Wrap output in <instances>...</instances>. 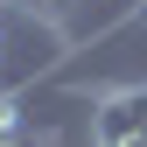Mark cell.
<instances>
[{"label": "cell", "instance_id": "cell-4", "mask_svg": "<svg viewBox=\"0 0 147 147\" xmlns=\"http://www.w3.org/2000/svg\"><path fill=\"white\" fill-rule=\"evenodd\" d=\"M42 147H63V140H56V133H42Z\"/></svg>", "mask_w": 147, "mask_h": 147}, {"label": "cell", "instance_id": "cell-3", "mask_svg": "<svg viewBox=\"0 0 147 147\" xmlns=\"http://www.w3.org/2000/svg\"><path fill=\"white\" fill-rule=\"evenodd\" d=\"M21 84H0V140H21Z\"/></svg>", "mask_w": 147, "mask_h": 147}, {"label": "cell", "instance_id": "cell-2", "mask_svg": "<svg viewBox=\"0 0 147 147\" xmlns=\"http://www.w3.org/2000/svg\"><path fill=\"white\" fill-rule=\"evenodd\" d=\"M98 147H147V84H119V91H98Z\"/></svg>", "mask_w": 147, "mask_h": 147}, {"label": "cell", "instance_id": "cell-6", "mask_svg": "<svg viewBox=\"0 0 147 147\" xmlns=\"http://www.w3.org/2000/svg\"><path fill=\"white\" fill-rule=\"evenodd\" d=\"M0 7H14V0H0Z\"/></svg>", "mask_w": 147, "mask_h": 147}, {"label": "cell", "instance_id": "cell-5", "mask_svg": "<svg viewBox=\"0 0 147 147\" xmlns=\"http://www.w3.org/2000/svg\"><path fill=\"white\" fill-rule=\"evenodd\" d=\"M0 147H21V140H0Z\"/></svg>", "mask_w": 147, "mask_h": 147}, {"label": "cell", "instance_id": "cell-1", "mask_svg": "<svg viewBox=\"0 0 147 147\" xmlns=\"http://www.w3.org/2000/svg\"><path fill=\"white\" fill-rule=\"evenodd\" d=\"M63 42L70 35L56 28V21H42V14H28V7H0V70L7 63H56L63 56Z\"/></svg>", "mask_w": 147, "mask_h": 147}]
</instances>
